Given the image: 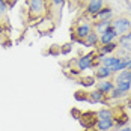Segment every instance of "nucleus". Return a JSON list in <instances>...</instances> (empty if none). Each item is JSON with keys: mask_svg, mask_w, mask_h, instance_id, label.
Wrapping results in <instances>:
<instances>
[{"mask_svg": "<svg viewBox=\"0 0 131 131\" xmlns=\"http://www.w3.org/2000/svg\"><path fill=\"white\" fill-rule=\"evenodd\" d=\"M89 98H91V103H92V104H104V105H108V103H110L108 96H107V95H104L103 92L96 91V89H93L92 92H89Z\"/></svg>", "mask_w": 131, "mask_h": 131, "instance_id": "obj_12", "label": "nucleus"}, {"mask_svg": "<svg viewBox=\"0 0 131 131\" xmlns=\"http://www.w3.org/2000/svg\"><path fill=\"white\" fill-rule=\"evenodd\" d=\"M79 121L83 124L84 128H95V124H96V113L93 112H86V113H81L80 115Z\"/></svg>", "mask_w": 131, "mask_h": 131, "instance_id": "obj_8", "label": "nucleus"}, {"mask_svg": "<svg viewBox=\"0 0 131 131\" xmlns=\"http://www.w3.org/2000/svg\"><path fill=\"white\" fill-rule=\"evenodd\" d=\"M93 30L91 21L88 20H81V21H75V24L71 27V42H79L81 45H84V39L88 38V35Z\"/></svg>", "mask_w": 131, "mask_h": 131, "instance_id": "obj_2", "label": "nucleus"}, {"mask_svg": "<svg viewBox=\"0 0 131 131\" xmlns=\"http://www.w3.org/2000/svg\"><path fill=\"white\" fill-rule=\"evenodd\" d=\"M115 88L119 91L125 92V93H130L131 91V83H115Z\"/></svg>", "mask_w": 131, "mask_h": 131, "instance_id": "obj_25", "label": "nucleus"}, {"mask_svg": "<svg viewBox=\"0 0 131 131\" xmlns=\"http://www.w3.org/2000/svg\"><path fill=\"white\" fill-rule=\"evenodd\" d=\"M118 108H113V107H104V108H100L96 113V119H113L116 115Z\"/></svg>", "mask_w": 131, "mask_h": 131, "instance_id": "obj_18", "label": "nucleus"}, {"mask_svg": "<svg viewBox=\"0 0 131 131\" xmlns=\"http://www.w3.org/2000/svg\"><path fill=\"white\" fill-rule=\"evenodd\" d=\"M95 71H93V77L95 80H110L113 79V71L110 69V68H105V66H96V68H93Z\"/></svg>", "mask_w": 131, "mask_h": 131, "instance_id": "obj_9", "label": "nucleus"}, {"mask_svg": "<svg viewBox=\"0 0 131 131\" xmlns=\"http://www.w3.org/2000/svg\"><path fill=\"white\" fill-rule=\"evenodd\" d=\"M116 42H118L119 50H122L124 53H131V30L128 32V33L119 36Z\"/></svg>", "mask_w": 131, "mask_h": 131, "instance_id": "obj_14", "label": "nucleus"}, {"mask_svg": "<svg viewBox=\"0 0 131 131\" xmlns=\"http://www.w3.org/2000/svg\"><path fill=\"white\" fill-rule=\"evenodd\" d=\"M127 69H130V71H131V59H130V62H128V66H127Z\"/></svg>", "mask_w": 131, "mask_h": 131, "instance_id": "obj_28", "label": "nucleus"}, {"mask_svg": "<svg viewBox=\"0 0 131 131\" xmlns=\"http://www.w3.org/2000/svg\"><path fill=\"white\" fill-rule=\"evenodd\" d=\"M128 93H125V92H122V91H119V89H113V91L110 92V95H108V100L112 101V100H122V98H125Z\"/></svg>", "mask_w": 131, "mask_h": 131, "instance_id": "obj_22", "label": "nucleus"}, {"mask_svg": "<svg viewBox=\"0 0 131 131\" xmlns=\"http://www.w3.org/2000/svg\"><path fill=\"white\" fill-rule=\"evenodd\" d=\"M0 32H2V27H0Z\"/></svg>", "mask_w": 131, "mask_h": 131, "instance_id": "obj_31", "label": "nucleus"}, {"mask_svg": "<svg viewBox=\"0 0 131 131\" xmlns=\"http://www.w3.org/2000/svg\"><path fill=\"white\" fill-rule=\"evenodd\" d=\"M95 89L100 92H103L104 95H110V92L115 89V81L110 79V80H100V81H96L95 83Z\"/></svg>", "mask_w": 131, "mask_h": 131, "instance_id": "obj_11", "label": "nucleus"}, {"mask_svg": "<svg viewBox=\"0 0 131 131\" xmlns=\"http://www.w3.org/2000/svg\"><path fill=\"white\" fill-rule=\"evenodd\" d=\"M54 27H56V24L53 23V20H50L47 17V18L41 20L39 23L36 24V30L39 32L41 35H47V33H51L53 30H54Z\"/></svg>", "mask_w": 131, "mask_h": 131, "instance_id": "obj_10", "label": "nucleus"}, {"mask_svg": "<svg viewBox=\"0 0 131 131\" xmlns=\"http://www.w3.org/2000/svg\"><path fill=\"white\" fill-rule=\"evenodd\" d=\"M74 98H75L77 101H88V103H91L89 92H86V91H77L75 95H74Z\"/></svg>", "mask_w": 131, "mask_h": 131, "instance_id": "obj_23", "label": "nucleus"}, {"mask_svg": "<svg viewBox=\"0 0 131 131\" xmlns=\"http://www.w3.org/2000/svg\"><path fill=\"white\" fill-rule=\"evenodd\" d=\"M112 80L115 83H131V71L130 69H124L118 74H115Z\"/></svg>", "mask_w": 131, "mask_h": 131, "instance_id": "obj_19", "label": "nucleus"}, {"mask_svg": "<svg viewBox=\"0 0 131 131\" xmlns=\"http://www.w3.org/2000/svg\"><path fill=\"white\" fill-rule=\"evenodd\" d=\"M104 6H105V0H88L86 2V8H84V14L88 17H93Z\"/></svg>", "mask_w": 131, "mask_h": 131, "instance_id": "obj_6", "label": "nucleus"}, {"mask_svg": "<svg viewBox=\"0 0 131 131\" xmlns=\"http://www.w3.org/2000/svg\"><path fill=\"white\" fill-rule=\"evenodd\" d=\"M71 47H72V42H68V44H65V45H62L60 54H68V53L71 51Z\"/></svg>", "mask_w": 131, "mask_h": 131, "instance_id": "obj_26", "label": "nucleus"}, {"mask_svg": "<svg viewBox=\"0 0 131 131\" xmlns=\"http://www.w3.org/2000/svg\"><path fill=\"white\" fill-rule=\"evenodd\" d=\"M118 38H119L118 33L113 30V27L110 26L107 30H104L100 35V45H105V44H110V42H116Z\"/></svg>", "mask_w": 131, "mask_h": 131, "instance_id": "obj_7", "label": "nucleus"}, {"mask_svg": "<svg viewBox=\"0 0 131 131\" xmlns=\"http://www.w3.org/2000/svg\"><path fill=\"white\" fill-rule=\"evenodd\" d=\"M8 3L6 0H0V27L8 29L9 27V15H8Z\"/></svg>", "mask_w": 131, "mask_h": 131, "instance_id": "obj_13", "label": "nucleus"}, {"mask_svg": "<svg viewBox=\"0 0 131 131\" xmlns=\"http://www.w3.org/2000/svg\"><path fill=\"white\" fill-rule=\"evenodd\" d=\"M119 131H131V127H128V125H125V127L119 128Z\"/></svg>", "mask_w": 131, "mask_h": 131, "instance_id": "obj_27", "label": "nucleus"}, {"mask_svg": "<svg viewBox=\"0 0 131 131\" xmlns=\"http://www.w3.org/2000/svg\"><path fill=\"white\" fill-rule=\"evenodd\" d=\"M112 27H113V30L118 33V36H122V35L128 33L131 30V18L127 17V15L113 17V20H112Z\"/></svg>", "mask_w": 131, "mask_h": 131, "instance_id": "obj_4", "label": "nucleus"}, {"mask_svg": "<svg viewBox=\"0 0 131 131\" xmlns=\"http://www.w3.org/2000/svg\"><path fill=\"white\" fill-rule=\"evenodd\" d=\"M92 26H93V30H95L98 35H101L104 30H107L108 27L112 26V20H103V21H96V23H92Z\"/></svg>", "mask_w": 131, "mask_h": 131, "instance_id": "obj_21", "label": "nucleus"}, {"mask_svg": "<svg viewBox=\"0 0 131 131\" xmlns=\"http://www.w3.org/2000/svg\"><path fill=\"white\" fill-rule=\"evenodd\" d=\"M113 9L110 8V6H104L100 12L96 14V15H93L92 18L95 20V23L96 21H103V20H113Z\"/></svg>", "mask_w": 131, "mask_h": 131, "instance_id": "obj_17", "label": "nucleus"}, {"mask_svg": "<svg viewBox=\"0 0 131 131\" xmlns=\"http://www.w3.org/2000/svg\"><path fill=\"white\" fill-rule=\"evenodd\" d=\"M113 121H115V130H119V128L125 127V125L130 122V118H128L127 113H124L121 108H118V112H116V115H115Z\"/></svg>", "mask_w": 131, "mask_h": 131, "instance_id": "obj_15", "label": "nucleus"}, {"mask_svg": "<svg viewBox=\"0 0 131 131\" xmlns=\"http://www.w3.org/2000/svg\"><path fill=\"white\" fill-rule=\"evenodd\" d=\"M93 131H96V130H93Z\"/></svg>", "mask_w": 131, "mask_h": 131, "instance_id": "obj_32", "label": "nucleus"}, {"mask_svg": "<svg viewBox=\"0 0 131 131\" xmlns=\"http://www.w3.org/2000/svg\"><path fill=\"white\" fill-rule=\"evenodd\" d=\"M79 83L88 88V86L95 84V83H96V80H95V77H93V75H92V77H81V79H79Z\"/></svg>", "mask_w": 131, "mask_h": 131, "instance_id": "obj_24", "label": "nucleus"}, {"mask_svg": "<svg viewBox=\"0 0 131 131\" xmlns=\"http://www.w3.org/2000/svg\"><path fill=\"white\" fill-rule=\"evenodd\" d=\"M80 2H84V3H86V2H88V0H80Z\"/></svg>", "mask_w": 131, "mask_h": 131, "instance_id": "obj_29", "label": "nucleus"}, {"mask_svg": "<svg viewBox=\"0 0 131 131\" xmlns=\"http://www.w3.org/2000/svg\"><path fill=\"white\" fill-rule=\"evenodd\" d=\"M65 3H66V0H48V18L53 20L54 24L59 23Z\"/></svg>", "mask_w": 131, "mask_h": 131, "instance_id": "obj_5", "label": "nucleus"}, {"mask_svg": "<svg viewBox=\"0 0 131 131\" xmlns=\"http://www.w3.org/2000/svg\"><path fill=\"white\" fill-rule=\"evenodd\" d=\"M96 131H112L115 130V121L113 119H98L95 124Z\"/></svg>", "mask_w": 131, "mask_h": 131, "instance_id": "obj_16", "label": "nucleus"}, {"mask_svg": "<svg viewBox=\"0 0 131 131\" xmlns=\"http://www.w3.org/2000/svg\"><path fill=\"white\" fill-rule=\"evenodd\" d=\"M84 45L86 47H91V48H96L100 45V35L95 30H92L91 33L88 35V38L84 39Z\"/></svg>", "mask_w": 131, "mask_h": 131, "instance_id": "obj_20", "label": "nucleus"}, {"mask_svg": "<svg viewBox=\"0 0 131 131\" xmlns=\"http://www.w3.org/2000/svg\"><path fill=\"white\" fill-rule=\"evenodd\" d=\"M128 100H130V101H131V95H130V96H128Z\"/></svg>", "mask_w": 131, "mask_h": 131, "instance_id": "obj_30", "label": "nucleus"}, {"mask_svg": "<svg viewBox=\"0 0 131 131\" xmlns=\"http://www.w3.org/2000/svg\"><path fill=\"white\" fill-rule=\"evenodd\" d=\"M95 56H96V51H95V48L92 50V51L86 53L84 56H81L79 59H75L74 62H71V66H72V74H80V72H83V71H86V69H93L95 68Z\"/></svg>", "mask_w": 131, "mask_h": 131, "instance_id": "obj_3", "label": "nucleus"}, {"mask_svg": "<svg viewBox=\"0 0 131 131\" xmlns=\"http://www.w3.org/2000/svg\"><path fill=\"white\" fill-rule=\"evenodd\" d=\"M26 18L30 26H36L41 20L48 17V0H26Z\"/></svg>", "mask_w": 131, "mask_h": 131, "instance_id": "obj_1", "label": "nucleus"}]
</instances>
